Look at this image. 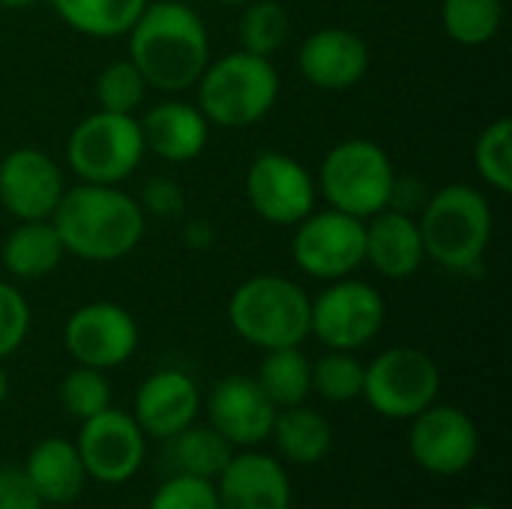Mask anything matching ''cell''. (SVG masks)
Instances as JSON below:
<instances>
[{"mask_svg":"<svg viewBox=\"0 0 512 509\" xmlns=\"http://www.w3.org/2000/svg\"><path fill=\"white\" fill-rule=\"evenodd\" d=\"M30 333L27 297L6 279H0V360L12 357Z\"/></svg>","mask_w":512,"mask_h":509,"instance_id":"cell-35","label":"cell"},{"mask_svg":"<svg viewBox=\"0 0 512 509\" xmlns=\"http://www.w3.org/2000/svg\"><path fill=\"white\" fill-rule=\"evenodd\" d=\"M270 438L276 441L279 453L294 465H318L333 450V429L327 417L306 405L279 408Z\"/></svg>","mask_w":512,"mask_h":509,"instance_id":"cell-24","label":"cell"},{"mask_svg":"<svg viewBox=\"0 0 512 509\" xmlns=\"http://www.w3.org/2000/svg\"><path fill=\"white\" fill-rule=\"evenodd\" d=\"M219 509H291V477L270 453H234L216 477Z\"/></svg>","mask_w":512,"mask_h":509,"instance_id":"cell-19","label":"cell"},{"mask_svg":"<svg viewBox=\"0 0 512 509\" xmlns=\"http://www.w3.org/2000/svg\"><path fill=\"white\" fill-rule=\"evenodd\" d=\"M147 90L150 87H147L144 75L138 72V66L129 57L114 60L96 78V102L102 111H114V114H132L135 108H141Z\"/></svg>","mask_w":512,"mask_h":509,"instance_id":"cell-32","label":"cell"},{"mask_svg":"<svg viewBox=\"0 0 512 509\" xmlns=\"http://www.w3.org/2000/svg\"><path fill=\"white\" fill-rule=\"evenodd\" d=\"M276 405L249 375H228L216 381L207 396V417L210 426L231 444V447H258L270 438Z\"/></svg>","mask_w":512,"mask_h":509,"instance_id":"cell-16","label":"cell"},{"mask_svg":"<svg viewBox=\"0 0 512 509\" xmlns=\"http://www.w3.org/2000/svg\"><path fill=\"white\" fill-rule=\"evenodd\" d=\"M57 162L36 147H15L0 159V204L18 219H51L63 198Z\"/></svg>","mask_w":512,"mask_h":509,"instance_id":"cell-15","label":"cell"},{"mask_svg":"<svg viewBox=\"0 0 512 509\" xmlns=\"http://www.w3.org/2000/svg\"><path fill=\"white\" fill-rule=\"evenodd\" d=\"M243 15L237 24V39L240 51L258 54V57H273L291 33V18L282 3L276 0H249L243 3Z\"/></svg>","mask_w":512,"mask_h":509,"instance_id":"cell-29","label":"cell"},{"mask_svg":"<svg viewBox=\"0 0 512 509\" xmlns=\"http://www.w3.org/2000/svg\"><path fill=\"white\" fill-rule=\"evenodd\" d=\"M366 261L387 279H411L423 261V234L411 213L381 210L366 219Z\"/></svg>","mask_w":512,"mask_h":509,"instance_id":"cell-20","label":"cell"},{"mask_svg":"<svg viewBox=\"0 0 512 509\" xmlns=\"http://www.w3.org/2000/svg\"><path fill=\"white\" fill-rule=\"evenodd\" d=\"M408 450L426 474L459 477L474 465L480 453V432L471 414L462 408L432 402L411 420Z\"/></svg>","mask_w":512,"mask_h":509,"instance_id":"cell-13","label":"cell"},{"mask_svg":"<svg viewBox=\"0 0 512 509\" xmlns=\"http://www.w3.org/2000/svg\"><path fill=\"white\" fill-rule=\"evenodd\" d=\"M9 399V375H6V369H3V360H0V408H3V402Z\"/></svg>","mask_w":512,"mask_h":509,"instance_id":"cell-40","label":"cell"},{"mask_svg":"<svg viewBox=\"0 0 512 509\" xmlns=\"http://www.w3.org/2000/svg\"><path fill=\"white\" fill-rule=\"evenodd\" d=\"M39 0H0V6L3 9H12V12H21V9H30V6H36Z\"/></svg>","mask_w":512,"mask_h":509,"instance_id":"cell-39","label":"cell"},{"mask_svg":"<svg viewBox=\"0 0 512 509\" xmlns=\"http://www.w3.org/2000/svg\"><path fill=\"white\" fill-rule=\"evenodd\" d=\"M183 240L189 243V249L195 252H210L213 243H216V231L207 219H192L186 222V231H183Z\"/></svg>","mask_w":512,"mask_h":509,"instance_id":"cell-38","label":"cell"},{"mask_svg":"<svg viewBox=\"0 0 512 509\" xmlns=\"http://www.w3.org/2000/svg\"><path fill=\"white\" fill-rule=\"evenodd\" d=\"M255 381L276 408L303 405L312 393V360L300 351V345L264 351Z\"/></svg>","mask_w":512,"mask_h":509,"instance_id":"cell-26","label":"cell"},{"mask_svg":"<svg viewBox=\"0 0 512 509\" xmlns=\"http://www.w3.org/2000/svg\"><path fill=\"white\" fill-rule=\"evenodd\" d=\"M363 375L366 366L351 351H330L312 363V393L333 405L363 399Z\"/></svg>","mask_w":512,"mask_h":509,"instance_id":"cell-30","label":"cell"},{"mask_svg":"<svg viewBox=\"0 0 512 509\" xmlns=\"http://www.w3.org/2000/svg\"><path fill=\"white\" fill-rule=\"evenodd\" d=\"M75 447L90 480L120 486L141 471L147 456V435L132 414L105 408L96 417L81 420Z\"/></svg>","mask_w":512,"mask_h":509,"instance_id":"cell-12","label":"cell"},{"mask_svg":"<svg viewBox=\"0 0 512 509\" xmlns=\"http://www.w3.org/2000/svg\"><path fill=\"white\" fill-rule=\"evenodd\" d=\"M147 509H219L216 483L177 471L153 492Z\"/></svg>","mask_w":512,"mask_h":509,"instance_id":"cell-34","label":"cell"},{"mask_svg":"<svg viewBox=\"0 0 512 509\" xmlns=\"http://www.w3.org/2000/svg\"><path fill=\"white\" fill-rule=\"evenodd\" d=\"M144 147L165 162H192L204 153L210 138V123L198 105L189 102H159L141 120Z\"/></svg>","mask_w":512,"mask_h":509,"instance_id":"cell-21","label":"cell"},{"mask_svg":"<svg viewBox=\"0 0 512 509\" xmlns=\"http://www.w3.org/2000/svg\"><path fill=\"white\" fill-rule=\"evenodd\" d=\"M246 198L264 222L294 228L315 210L318 183L294 156L267 150L258 153L246 171Z\"/></svg>","mask_w":512,"mask_h":509,"instance_id":"cell-11","label":"cell"},{"mask_svg":"<svg viewBox=\"0 0 512 509\" xmlns=\"http://www.w3.org/2000/svg\"><path fill=\"white\" fill-rule=\"evenodd\" d=\"M219 3H249V0H219Z\"/></svg>","mask_w":512,"mask_h":509,"instance_id":"cell-42","label":"cell"},{"mask_svg":"<svg viewBox=\"0 0 512 509\" xmlns=\"http://www.w3.org/2000/svg\"><path fill=\"white\" fill-rule=\"evenodd\" d=\"M417 225L426 255L456 273L474 270L492 243L489 198L468 183H450L438 189L426 201Z\"/></svg>","mask_w":512,"mask_h":509,"instance_id":"cell-4","label":"cell"},{"mask_svg":"<svg viewBox=\"0 0 512 509\" xmlns=\"http://www.w3.org/2000/svg\"><path fill=\"white\" fill-rule=\"evenodd\" d=\"M318 186L333 210L366 222L390 207L396 186L393 159L369 138H348L324 156Z\"/></svg>","mask_w":512,"mask_h":509,"instance_id":"cell-6","label":"cell"},{"mask_svg":"<svg viewBox=\"0 0 512 509\" xmlns=\"http://www.w3.org/2000/svg\"><path fill=\"white\" fill-rule=\"evenodd\" d=\"M54 12L78 33L93 39H117L132 30L150 0H48Z\"/></svg>","mask_w":512,"mask_h":509,"instance_id":"cell-25","label":"cell"},{"mask_svg":"<svg viewBox=\"0 0 512 509\" xmlns=\"http://www.w3.org/2000/svg\"><path fill=\"white\" fill-rule=\"evenodd\" d=\"M279 99V72L270 57L231 51L198 78V108L210 126L246 129L264 120Z\"/></svg>","mask_w":512,"mask_h":509,"instance_id":"cell-5","label":"cell"},{"mask_svg":"<svg viewBox=\"0 0 512 509\" xmlns=\"http://www.w3.org/2000/svg\"><path fill=\"white\" fill-rule=\"evenodd\" d=\"M312 300L285 276H249L228 300V321L234 333L261 351L294 348L309 336Z\"/></svg>","mask_w":512,"mask_h":509,"instance_id":"cell-3","label":"cell"},{"mask_svg":"<svg viewBox=\"0 0 512 509\" xmlns=\"http://www.w3.org/2000/svg\"><path fill=\"white\" fill-rule=\"evenodd\" d=\"M171 456L180 468V474L213 480L225 471V465L234 456V447L213 429V426H189L180 435L171 438Z\"/></svg>","mask_w":512,"mask_h":509,"instance_id":"cell-27","label":"cell"},{"mask_svg":"<svg viewBox=\"0 0 512 509\" xmlns=\"http://www.w3.org/2000/svg\"><path fill=\"white\" fill-rule=\"evenodd\" d=\"M507 0H444L441 21L453 42L459 45H486L498 36L504 24Z\"/></svg>","mask_w":512,"mask_h":509,"instance_id":"cell-28","label":"cell"},{"mask_svg":"<svg viewBox=\"0 0 512 509\" xmlns=\"http://www.w3.org/2000/svg\"><path fill=\"white\" fill-rule=\"evenodd\" d=\"M129 36V60L144 75L147 87L180 93L198 84L210 63V33L189 3H147Z\"/></svg>","mask_w":512,"mask_h":509,"instance_id":"cell-1","label":"cell"},{"mask_svg":"<svg viewBox=\"0 0 512 509\" xmlns=\"http://www.w3.org/2000/svg\"><path fill=\"white\" fill-rule=\"evenodd\" d=\"M297 63L312 87L348 90L366 78L372 54L360 33L348 27H321L303 39Z\"/></svg>","mask_w":512,"mask_h":509,"instance_id":"cell-18","label":"cell"},{"mask_svg":"<svg viewBox=\"0 0 512 509\" xmlns=\"http://www.w3.org/2000/svg\"><path fill=\"white\" fill-rule=\"evenodd\" d=\"M21 471L33 483L36 495L45 504H57V507L78 501L87 483V471L81 465L78 447L66 438H42L27 453Z\"/></svg>","mask_w":512,"mask_h":509,"instance_id":"cell-22","label":"cell"},{"mask_svg":"<svg viewBox=\"0 0 512 509\" xmlns=\"http://www.w3.org/2000/svg\"><path fill=\"white\" fill-rule=\"evenodd\" d=\"M51 225L69 255L81 261H120L141 243L147 216L138 198L117 186L78 183L63 192Z\"/></svg>","mask_w":512,"mask_h":509,"instance_id":"cell-2","label":"cell"},{"mask_svg":"<svg viewBox=\"0 0 512 509\" xmlns=\"http://www.w3.org/2000/svg\"><path fill=\"white\" fill-rule=\"evenodd\" d=\"M63 345L78 366L117 369L138 348V324L129 309L111 300H96L75 309L63 327Z\"/></svg>","mask_w":512,"mask_h":509,"instance_id":"cell-14","label":"cell"},{"mask_svg":"<svg viewBox=\"0 0 512 509\" xmlns=\"http://www.w3.org/2000/svg\"><path fill=\"white\" fill-rule=\"evenodd\" d=\"M144 153L141 123L132 114L102 108L87 114L66 141V165L81 183L117 186L141 165Z\"/></svg>","mask_w":512,"mask_h":509,"instance_id":"cell-7","label":"cell"},{"mask_svg":"<svg viewBox=\"0 0 512 509\" xmlns=\"http://www.w3.org/2000/svg\"><path fill=\"white\" fill-rule=\"evenodd\" d=\"M291 255L312 279H345L366 264V222L342 210H312L294 225Z\"/></svg>","mask_w":512,"mask_h":509,"instance_id":"cell-10","label":"cell"},{"mask_svg":"<svg viewBox=\"0 0 512 509\" xmlns=\"http://www.w3.org/2000/svg\"><path fill=\"white\" fill-rule=\"evenodd\" d=\"M387 318L381 291L363 279H333L315 300L309 315V336L330 351H357L369 345Z\"/></svg>","mask_w":512,"mask_h":509,"instance_id":"cell-9","label":"cell"},{"mask_svg":"<svg viewBox=\"0 0 512 509\" xmlns=\"http://www.w3.org/2000/svg\"><path fill=\"white\" fill-rule=\"evenodd\" d=\"M441 393L438 363L411 345L381 351L363 375V399L387 420H414Z\"/></svg>","mask_w":512,"mask_h":509,"instance_id":"cell-8","label":"cell"},{"mask_svg":"<svg viewBox=\"0 0 512 509\" xmlns=\"http://www.w3.org/2000/svg\"><path fill=\"white\" fill-rule=\"evenodd\" d=\"M177 3H186V0H177Z\"/></svg>","mask_w":512,"mask_h":509,"instance_id":"cell-43","label":"cell"},{"mask_svg":"<svg viewBox=\"0 0 512 509\" xmlns=\"http://www.w3.org/2000/svg\"><path fill=\"white\" fill-rule=\"evenodd\" d=\"M66 249L51 225V219H30L18 222L3 246H0V261L15 279H42L57 270L63 261Z\"/></svg>","mask_w":512,"mask_h":509,"instance_id":"cell-23","label":"cell"},{"mask_svg":"<svg viewBox=\"0 0 512 509\" xmlns=\"http://www.w3.org/2000/svg\"><path fill=\"white\" fill-rule=\"evenodd\" d=\"M0 509H45L21 468H0Z\"/></svg>","mask_w":512,"mask_h":509,"instance_id":"cell-37","label":"cell"},{"mask_svg":"<svg viewBox=\"0 0 512 509\" xmlns=\"http://www.w3.org/2000/svg\"><path fill=\"white\" fill-rule=\"evenodd\" d=\"M477 174L501 195L512 192V120L498 117L489 123L474 144Z\"/></svg>","mask_w":512,"mask_h":509,"instance_id":"cell-31","label":"cell"},{"mask_svg":"<svg viewBox=\"0 0 512 509\" xmlns=\"http://www.w3.org/2000/svg\"><path fill=\"white\" fill-rule=\"evenodd\" d=\"M144 216H156V219H177L183 216L186 210V195H183V186L171 177H150L141 189V198H138Z\"/></svg>","mask_w":512,"mask_h":509,"instance_id":"cell-36","label":"cell"},{"mask_svg":"<svg viewBox=\"0 0 512 509\" xmlns=\"http://www.w3.org/2000/svg\"><path fill=\"white\" fill-rule=\"evenodd\" d=\"M60 402L69 417L90 420L99 411L111 408V384L102 369L75 366L72 372H66V378L60 384Z\"/></svg>","mask_w":512,"mask_h":509,"instance_id":"cell-33","label":"cell"},{"mask_svg":"<svg viewBox=\"0 0 512 509\" xmlns=\"http://www.w3.org/2000/svg\"><path fill=\"white\" fill-rule=\"evenodd\" d=\"M465 509H498V507H492V504H471V507H465Z\"/></svg>","mask_w":512,"mask_h":509,"instance_id":"cell-41","label":"cell"},{"mask_svg":"<svg viewBox=\"0 0 512 509\" xmlns=\"http://www.w3.org/2000/svg\"><path fill=\"white\" fill-rule=\"evenodd\" d=\"M201 414V390L180 369H159L141 381L135 393V423L147 438L171 441Z\"/></svg>","mask_w":512,"mask_h":509,"instance_id":"cell-17","label":"cell"}]
</instances>
